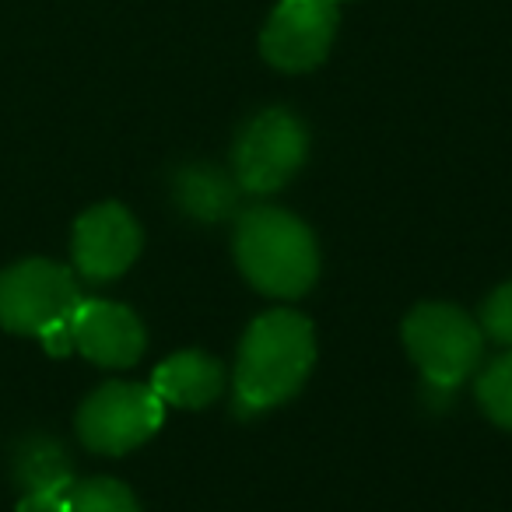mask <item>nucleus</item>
I'll list each match as a JSON object with an SVG mask.
<instances>
[{
  "label": "nucleus",
  "instance_id": "3",
  "mask_svg": "<svg viewBox=\"0 0 512 512\" xmlns=\"http://www.w3.org/2000/svg\"><path fill=\"white\" fill-rule=\"evenodd\" d=\"M404 348L428 383L453 390L481 362L484 330L463 309L425 302L404 320Z\"/></svg>",
  "mask_w": 512,
  "mask_h": 512
},
{
  "label": "nucleus",
  "instance_id": "17",
  "mask_svg": "<svg viewBox=\"0 0 512 512\" xmlns=\"http://www.w3.org/2000/svg\"><path fill=\"white\" fill-rule=\"evenodd\" d=\"M334 4H341V0H334Z\"/></svg>",
  "mask_w": 512,
  "mask_h": 512
},
{
  "label": "nucleus",
  "instance_id": "9",
  "mask_svg": "<svg viewBox=\"0 0 512 512\" xmlns=\"http://www.w3.org/2000/svg\"><path fill=\"white\" fill-rule=\"evenodd\" d=\"M74 348L102 369H130L144 355V327L134 309L106 299H81L71 316Z\"/></svg>",
  "mask_w": 512,
  "mask_h": 512
},
{
  "label": "nucleus",
  "instance_id": "6",
  "mask_svg": "<svg viewBox=\"0 0 512 512\" xmlns=\"http://www.w3.org/2000/svg\"><path fill=\"white\" fill-rule=\"evenodd\" d=\"M165 404L151 386L106 383L81 404L78 435L92 453L123 456L162 428Z\"/></svg>",
  "mask_w": 512,
  "mask_h": 512
},
{
  "label": "nucleus",
  "instance_id": "7",
  "mask_svg": "<svg viewBox=\"0 0 512 512\" xmlns=\"http://www.w3.org/2000/svg\"><path fill=\"white\" fill-rule=\"evenodd\" d=\"M337 36L334 0H281L260 36V53L285 74L313 71L327 60Z\"/></svg>",
  "mask_w": 512,
  "mask_h": 512
},
{
  "label": "nucleus",
  "instance_id": "12",
  "mask_svg": "<svg viewBox=\"0 0 512 512\" xmlns=\"http://www.w3.org/2000/svg\"><path fill=\"white\" fill-rule=\"evenodd\" d=\"M15 474L29 491L67 488V484H74L64 449L50 439H29L25 442L22 453H18V460H15Z\"/></svg>",
  "mask_w": 512,
  "mask_h": 512
},
{
  "label": "nucleus",
  "instance_id": "8",
  "mask_svg": "<svg viewBox=\"0 0 512 512\" xmlns=\"http://www.w3.org/2000/svg\"><path fill=\"white\" fill-rule=\"evenodd\" d=\"M71 253L85 281H116L141 253V225L123 204H95L74 221Z\"/></svg>",
  "mask_w": 512,
  "mask_h": 512
},
{
  "label": "nucleus",
  "instance_id": "4",
  "mask_svg": "<svg viewBox=\"0 0 512 512\" xmlns=\"http://www.w3.org/2000/svg\"><path fill=\"white\" fill-rule=\"evenodd\" d=\"M81 306L78 281L53 260H22L0 274V327L43 337Z\"/></svg>",
  "mask_w": 512,
  "mask_h": 512
},
{
  "label": "nucleus",
  "instance_id": "13",
  "mask_svg": "<svg viewBox=\"0 0 512 512\" xmlns=\"http://www.w3.org/2000/svg\"><path fill=\"white\" fill-rule=\"evenodd\" d=\"M477 404L498 428L512 432V351L488 362V369L477 376Z\"/></svg>",
  "mask_w": 512,
  "mask_h": 512
},
{
  "label": "nucleus",
  "instance_id": "16",
  "mask_svg": "<svg viewBox=\"0 0 512 512\" xmlns=\"http://www.w3.org/2000/svg\"><path fill=\"white\" fill-rule=\"evenodd\" d=\"M71 488H39V491H25V498L18 502L15 512H67V498H71Z\"/></svg>",
  "mask_w": 512,
  "mask_h": 512
},
{
  "label": "nucleus",
  "instance_id": "1",
  "mask_svg": "<svg viewBox=\"0 0 512 512\" xmlns=\"http://www.w3.org/2000/svg\"><path fill=\"white\" fill-rule=\"evenodd\" d=\"M316 362L313 323L292 309H271L246 327L235 362V400L246 411H271L302 390Z\"/></svg>",
  "mask_w": 512,
  "mask_h": 512
},
{
  "label": "nucleus",
  "instance_id": "15",
  "mask_svg": "<svg viewBox=\"0 0 512 512\" xmlns=\"http://www.w3.org/2000/svg\"><path fill=\"white\" fill-rule=\"evenodd\" d=\"M481 330L495 344L512 348V281L498 285L495 292L488 295V302L481 306Z\"/></svg>",
  "mask_w": 512,
  "mask_h": 512
},
{
  "label": "nucleus",
  "instance_id": "5",
  "mask_svg": "<svg viewBox=\"0 0 512 512\" xmlns=\"http://www.w3.org/2000/svg\"><path fill=\"white\" fill-rule=\"evenodd\" d=\"M309 134L288 109L256 113L235 137V183L249 193H274L302 169Z\"/></svg>",
  "mask_w": 512,
  "mask_h": 512
},
{
  "label": "nucleus",
  "instance_id": "11",
  "mask_svg": "<svg viewBox=\"0 0 512 512\" xmlns=\"http://www.w3.org/2000/svg\"><path fill=\"white\" fill-rule=\"evenodd\" d=\"M235 176L218 165H186L176 176V204L197 221H221L239 207Z\"/></svg>",
  "mask_w": 512,
  "mask_h": 512
},
{
  "label": "nucleus",
  "instance_id": "14",
  "mask_svg": "<svg viewBox=\"0 0 512 512\" xmlns=\"http://www.w3.org/2000/svg\"><path fill=\"white\" fill-rule=\"evenodd\" d=\"M67 512H141L134 491L116 477H92L71 488Z\"/></svg>",
  "mask_w": 512,
  "mask_h": 512
},
{
  "label": "nucleus",
  "instance_id": "10",
  "mask_svg": "<svg viewBox=\"0 0 512 512\" xmlns=\"http://www.w3.org/2000/svg\"><path fill=\"white\" fill-rule=\"evenodd\" d=\"M151 390L158 393L162 404L200 411L214 404L225 390V369L204 351H176L169 355L151 376Z\"/></svg>",
  "mask_w": 512,
  "mask_h": 512
},
{
  "label": "nucleus",
  "instance_id": "2",
  "mask_svg": "<svg viewBox=\"0 0 512 512\" xmlns=\"http://www.w3.org/2000/svg\"><path fill=\"white\" fill-rule=\"evenodd\" d=\"M235 264L256 292L299 299L320 278V246L306 221L285 207H249L235 221Z\"/></svg>",
  "mask_w": 512,
  "mask_h": 512
}]
</instances>
